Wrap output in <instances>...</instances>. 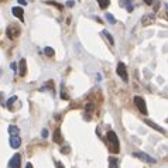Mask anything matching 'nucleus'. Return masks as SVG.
I'll return each instance as SVG.
<instances>
[{"mask_svg":"<svg viewBox=\"0 0 168 168\" xmlns=\"http://www.w3.org/2000/svg\"><path fill=\"white\" fill-rule=\"evenodd\" d=\"M54 141H55L57 144L62 143V134H61V130H59V129H57V130L54 132Z\"/></svg>","mask_w":168,"mask_h":168,"instance_id":"f8f14e48","label":"nucleus"},{"mask_svg":"<svg viewBox=\"0 0 168 168\" xmlns=\"http://www.w3.org/2000/svg\"><path fill=\"white\" fill-rule=\"evenodd\" d=\"M16 96H11L10 99H9V102H7V107H9V110H13V103L16 102Z\"/></svg>","mask_w":168,"mask_h":168,"instance_id":"6ab92c4d","label":"nucleus"},{"mask_svg":"<svg viewBox=\"0 0 168 168\" xmlns=\"http://www.w3.org/2000/svg\"><path fill=\"white\" fill-rule=\"evenodd\" d=\"M10 68H11V71H14V72H16L17 71V64L16 62H11V64H10Z\"/></svg>","mask_w":168,"mask_h":168,"instance_id":"4be33fe9","label":"nucleus"},{"mask_svg":"<svg viewBox=\"0 0 168 168\" xmlns=\"http://www.w3.org/2000/svg\"><path fill=\"white\" fill-rule=\"evenodd\" d=\"M11 13H13V16H16L20 21H24V9H23V7H20V6L13 7V9H11Z\"/></svg>","mask_w":168,"mask_h":168,"instance_id":"423d86ee","label":"nucleus"},{"mask_svg":"<svg viewBox=\"0 0 168 168\" xmlns=\"http://www.w3.org/2000/svg\"><path fill=\"white\" fill-rule=\"evenodd\" d=\"M21 33V30H20V27L17 26V24H10L9 27H7V30H6V34H7V37L10 38V40H14L17 38L18 35Z\"/></svg>","mask_w":168,"mask_h":168,"instance_id":"f03ea898","label":"nucleus"},{"mask_svg":"<svg viewBox=\"0 0 168 168\" xmlns=\"http://www.w3.org/2000/svg\"><path fill=\"white\" fill-rule=\"evenodd\" d=\"M57 168H65V167H64L62 163H57Z\"/></svg>","mask_w":168,"mask_h":168,"instance_id":"393cba45","label":"nucleus"},{"mask_svg":"<svg viewBox=\"0 0 168 168\" xmlns=\"http://www.w3.org/2000/svg\"><path fill=\"white\" fill-rule=\"evenodd\" d=\"M133 155H134L136 158H138V160H141V161H144V163H148V164H155V163H157V161H155V158L150 157V155H148V154H146V152L136 151V152H133Z\"/></svg>","mask_w":168,"mask_h":168,"instance_id":"39448f33","label":"nucleus"},{"mask_svg":"<svg viewBox=\"0 0 168 168\" xmlns=\"http://www.w3.org/2000/svg\"><path fill=\"white\" fill-rule=\"evenodd\" d=\"M0 103H1V105L4 103V102H3V95H1V93H0Z\"/></svg>","mask_w":168,"mask_h":168,"instance_id":"bb28decb","label":"nucleus"},{"mask_svg":"<svg viewBox=\"0 0 168 168\" xmlns=\"http://www.w3.org/2000/svg\"><path fill=\"white\" fill-rule=\"evenodd\" d=\"M152 1H154V0H144V3H146V4H148V6L152 4Z\"/></svg>","mask_w":168,"mask_h":168,"instance_id":"a878e982","label":"nucleus"},{"mask_svg":"<svg viewBox=\"0 0 168 168\" xmlns=\"http://www.w3.org/2000/svg\"><path fill=\"white\" fill-rule=\"evenodd\" d=\"M105 17L107 18V21H109L110 24H116V18H115V16H113V14H110V13H106V14H105Z\"/></svg>","mask_w":168,"mask_h":168,"instance_id":"a211bd4d","label":"nucleus"},{"mask_svg":"<svg viewBox=\"0 0 168 168\" xmlns=\"http://www.w3.org/2000/svg\"><path fill=\"white\" fill-rule=\"evenodd\" d=\"M106 138L109 140V143L112 144V151L113 152H119L120 151V146H119V137L116 136L115 132H107L106 133Z\"/></svg>","mask_w":168,"mask_h":168,"instance_id":"f257e3e1","label":"nucleus"},{"mask_svg":"<svg viewBox=\"0 0 168 168\" xmlns=\"http://www.w3.org/2000/svg\"><path fill=\"white\" fill-rule=\"evenodd\" d=\"M4 1H7V0H0V3H4Z\"/></svg>","mask_w":168,"mask_h":168,"instance_id":"c85d7f7f","label":"nucleus"},{"mask_svg":"<svg viewBox=\"0 0 168 168\" xmlns=\"http://www.w3.org/2000/svg\"><path fill=\"white\" fill-rule=\"evenodd\" d=\"M44 3H45V4H51V6H55L58 10H62V9H64V6H62V4H59V3H55V1H51V0H50V1H48V0H45Z\"/></svg>","mask_w":168,"mask_h":168,"instance_id":"dca6fc26","label":"nucleus"},{"mask_svg":"<svg viewBox=\"0 0 168 168\" xmlns=\"http://www.w3.org/2000/svg\"><path fill=\"white\" fill-rule=\"evenodd\" d=\"M134 105L143 115H147V105H146L144 98H141V96H134Z\"/></svg>","mask_w":168,"mask_h":168,"instance_id":"7ed1b4c3","label":"nucleus"},{"mask_svg":"<svg viewBox=\"0 0 168 168\" xmlns=\"http://www.w3.org/2000/svg\"><path fill=\"white\" fill-rule=\"evenodd\" d=\"M18 67H20V76H26V72H27V62H26L24 58L20 61Z\"/></svg>","mask_w":168,"mask_h":168,"instance_id":"9d476101","label":"nucleus"},{"mask_svg":"<svg viewBox=\"0 0 168 168\" xmlns=\"http://www.w3.org/2000/svg\"><path fill=\"white\" fill-rule=\"evenodd\" d=\"M17 1H18L21 6H27V1H26V0H17Z\"/></svg>","mask_w":168,"mask_h":168,"instance_id":"b1692460","label":"nucleus"},{"mask_svg":"<svg viewBox=\"0 0 168 168\" xmlns=\"http://www.w3.org/2000/svg\"><path fill=\"white\" fill-rule=\"evenodd\" d=\"M67 6H68V7H72V6H74V0H68Z\"/></svg>","mask_w":168,"mask_h":168,"instance_id":"5701e85b","label":"nucleus"},{"mask_svg":"<svg viewBox=\"0 0 168 168\" xmlns=\"http://www.w3.org/2000/svg\"><path fill=\"white\" fill-rule=\"evenodd\" d=\"M132 1H133V0H120V6H121V7H126V10H127L129 13H132V11H133V4H132Z\"/></svg>","mask_w":168,"mask_h":168,"instance_id":"1a4fd4ad","label":"nucleus"},{"mask_svg":"<svg viewBox=\"0 0 168 168\" xmlns=\"http://www.w3.org/2000/svg\"><path fill=\"white\" fill-rule=\"evenodd\" d=\"M44 52H45V55H48V57H54V54H55V51L52 50L51 47H47V48L44 50Z\"/></svg>","mask_w":168,"mask_h":168,"instance_id":"aec40b11","label":"nucleus"},{"mask_svg":"<svg viewBox=\"0 0 168 168\" xmlns=\"http://www.w3.org/2000/svg\"><path fill=\"white\" fill-rule=\"evenodd\" d=\"M41 136H43L44 138H47V137H48V130H47V129H44V130L41 132Z\"/></svg>","mask_w":168,"mask_h":168,"instance_id":"412c9836","label":"nucleus"},{"mask_svg":"<svg viewBox=\"0 0 168 168\" xmlns=\"http://www.w3.org/2000/svg\"><path fill=\"white\" fill-rule=\"evenodd\" d=\"M98 3H99V7L105 10V9H107V7H109L110 0H98Z\"/></svg>","mask_w":168,"mask_h":168,"instance_id":"4468645a","label":"nucleus"},{"mask_svg":"<svg viewBox=\"0 0 168 168\" xmlns=\"http://www.w3.org/2000/svg\"><path fill=\"white\" fill-rule=\"evenodd\" d=\"M109 165H110V168H117V160L115 158V157H110L109 158Z\"/></svg>","mask_w":168,"mask_h":168,"instance_id":"f3484780","label":"nucleus"},{"mask_svg":"<svg viewBox=\"0 0 168 168\" xmlns=\"http://www.w3.org/2000/svg\"><path fill=\"white\" fill-rule=\"evenodd\" d=\"M21 146V138L18 136H11L10 137V147L11 148H18Z\"/></svg>","mask_w":168,"mask_h":168,"instance_id":"6e6552de","label":"nucleus"},{"mask_svg":"<svg viewBox=\"0 0 168 168\" xmlns=\"http://www.w3.org/2000/svg\"><path fill=\"white\" fill-rule=\"evenodd\" d=\"M9 133H10V136H18L20 129H18L17 126H14V124H10V126H9Z\"/></svg>","mask_w":168,"mask_h":168,"instance_id":"ddd939ff","label":"nucleus"},{"mask_svg":"<svg viewBox=\"0 0 168 168\" xmlns=\"http://www.w3.org/2000/svg\"><path fill=\"white\" fill-rule=\"evenodd\" d=\"M116 72H117V75L121 78V81H124V82H127L129 81V76H127V68L124 65V62H119L117 67H116Z\"/></svg>","mask_w":168,"mask_h":168,"instance_id":"20e7f679","label":"nucleus"},{"mask_svg":"<svg viewBox=\"0 0 168 168\" xmlns=\"http://www.w3.org/2000/svg\"><path fill=\"white\" fill-rule=\"evenodd\" d=\"M146 124L147 126H150V127H152L154 130H157V132H161V133H165V130L161 127V126H158V124H155L154 121H151V120H146Z\"/></svg>","mask_w":168,"mask_h":168,"instance_id":"9b49d317","label":"nucleus"},{"mask_svg":"<svg viewBox=\"0 0 168 168\" xmlns=\"http://www.w3.org/2000/svg\"><path fill=\"white\" fill-rule=\"evenodd\" d=\"M103 35L107 38V41H109V44H110V45H113V44H115V40H113V37L109 34V31H107V30H103Z\"/></svg>","mask_w":168,"mask_h":168,"instance_id":"2eb2a0df","label":"nucleus"},{"mask_svg":"<svg viewBox=\"0 0 168 168\" xmlns=\"http://www.w3.org/2000/svg\"><path fill=\"white\" fill-rule=\"evenodd\" d=\"M20 165H21V157L20 154H14V157L9 163V168H20Z\"/></svg>","mask_w":168,"mask_h":168,"instance_id":"0eeeda50","label":"nucleus"},{"mask_svg":"<svg viewBox=\"0 0 168 168\" xmlns=\"http://www.w3.org/2000/svg\"><path fill=\"white\" fill-rule=\"evenodd\" d=\"M26 168H33V165H31V164H30V163H28V164H27V165H26Z\"/></svg>","mask_w":168,"mask_h":168,"instance_id":"cd10ccee","label":"nucleus"}]
</instances>
